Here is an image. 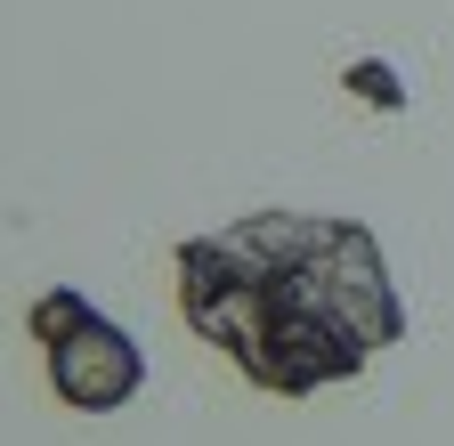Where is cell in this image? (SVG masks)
<instances>
[{
  "label": "cell",
  "mask_w": 454,
  "mask_h": 446,
  "mask_svg": "<svg viewBox=\"0 0 454 446\" xmlns=\"http://www.w3.org/2000/svg\"><path fill=\"white\" fill-rule=\"evenodd\" d=\"M179 309L276 398L357 381L406 333V301L389 285L373 228L309 211H260L219 236H187Z\"/></svg>",
  "instance_id": "1"
},
{
  "label": "cell",
  "mask_w": 454,
  "mask_h": 446,
  "mask_svg": "<svg viewBox=\"0 0 454 446\" xmlns=\"http://www.w3.org/2000/svg\"><path fill=\"white\" fill-rule=\"evenodd\" d=\"M33 341L49 357V381H57V398L82 406V414H114V406H130L138 398V381H146V357L122 325H114L90 293L74 285H49L33 301Z\"/></svg>",
  "instance_id": "2"
}]
</instances>
